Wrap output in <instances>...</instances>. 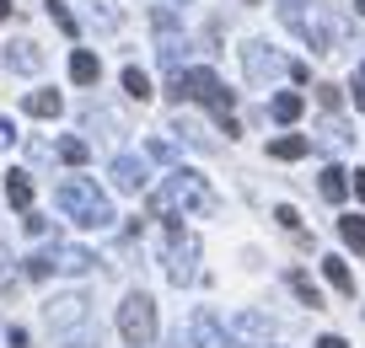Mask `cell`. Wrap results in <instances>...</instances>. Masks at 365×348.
<instances>
[{"instance_id":"cell-1","label":"cell","mask_w":365,"mask_h":348,"mask_svg":"<svg viewBox=\"0 0 365 348\" xmlns=\"http://www.w3.org/2000/svg\"><path fill=\"white\" fill-rule=\"evenodd\" d=\"M178 209L182 214H215V193H210V182L199 177V172L178 167L167 182H161V193L150 199V214L167 225H178Z\"/></svg>"},{"instance_id":"cell-2","label":"cell","mask_w":365,"mask_h":348,"mask_svg":"<svg viewBox=\"0 0 365 348\" xmlns=\"http://www.w3.org/2000/svg\"><path fill=\"white\" fill-rule=\"evenodd\" d=\"M54 204L65 209V220L86 225V231H108V225L118 220L113 204H108V193H97V182H91V177H65L54 188Z\"/></svg>"},{"instance_id":"cell-3","label":"cell","mask_w":365,"mask_h":348,"mask_svg":"<svg viewBox=\"0 0 365 348\" xmlns=\"http://www.w3.org/2000/svg\"><path fill=\"white\" fill-rule=\"evenodd\" d=\"M172 97L178 102H205L220 124L231 118V91L220 86L215 70H178V75H172Z\"/></svg>"},{"instance_id":"cell-4","label":"cell","mask_w":365,"mask_h":348,"mask_svg":"<svg viewBox=\"0 0 365 348\" xmlns=\"http://www.w3.org/2000/svg\"><path fill=\"white\" fill-rule=\"evenodd\" d=\"M118 337H124L129 348H145L150 337H156V300L150 295H129L124 305H118Z\"/></svg>"},{"instance_id":"cell-5","label":"cell","mask_w":365,"mask_h":348,"mask_svg":"<svg viewBox=\"0 0 365 348\" xmlns=\"http://www.w3.org/2000/svg\"><path fill=\"white\" fill-rule=\"evenodd\" d=\"M194 263H199V236H188L182 225H172V247H167V273H172V284H188L194 279Z\"/></svg>"},{"instance_id":"cell-6","label":"cell","mask_w":365,"mask_h":348,"mask_svg":"<svg viewBox=\"0 0 365 348\" xmlns=\"http://www.w3.org/2000/svg\"><path fill=\"white\" fill-rule=\"evenodd\" d=\"M188 343L194 348H231L226 327H220V316L210 311V305H199V311L188 316Z\"/></svg>"},{"instance_id":"cell-7","label":"cell","mask_w":365,"mask_h":348,"mask_svg":"<svg viewBox=\"0 0 365 348\" xmlns=\"http://www.w3.org/2000/svg\"><path fill=\"white\" fill-rule=\"evenodd\" d=\"M43 316H48V327H59V332H76V327L86 322V300H81V295H54V300L43 305Z\"/></svg>"},{"instance_id":"cell-8","label":"cell","mask_w":365,"mask_h":348,"mask_svg":"<svg viewBox=\"0 0 365 348\" xmlns=\"http://www.w3.org/2000/svg\"><path fill=\"white\" fill-rule=\"evenodd\" d=\"M242 59H247V80H252V86H269V80L285 70V65H279V54H269L263 43H247V48H242Z\"/></svg>"},{"instance_id":"cell-9","label":"cell","mask_w":365,"mask_h":348,"mask_svg":"<svg viewBox=\"0 0 365 348\" xmlns=\"http://www.w3.org/2000/svg\"><path fill=\"white\" fill-rule=\"evenodd\" d=\"M145 182H150V167H145L140 156H118V161H113V188H118V193H140Z\"/></svg>"},{"instance_id":"cell-10","label":"cell","mask_w":365,"mask_h":348,"mask_svg":"<svg viewBox=\"0 0 365 348\" xmlns=\"http://www.w3.org/2000/svg\"><path fill=\"white\" fill-rule=\"evenodd\" d=\"M43 258H48V268H59V273H86L91 263H97L86 247H54V252H43Z\"/></svg>"},{"instance_id":"cell-11","label":"cell","mask_w":365,"mask_h":348,"mask_svg":"<svg viewBox=\"0 0 365 348\" xmlns=\"http://www.w3.org/2000/svg\"><path fill=\"white\" fill-rule=\"evenodd\" d=\"M6 65H11L16 75H38V70H43V54H38V43H27V38H22V43L6 48Z\"/></svg>"},{"instance_id":"cell-12","label":"cell","mask_w":365,"mask_h":348,"mask_svg":"<svg viewBox=\"0 0 365 348\" xmlns=\"http://www.w3.org/2000/svg\"><path fill=\"white\" fill-rule=\"evenodd\" d=\"M70 80H76V86H97V80H103V65H97L91 48H76V54H70Z\"/></svg>"},{"instance_id":"cell-13","label":"cell","mask_w":365,"mask_h":348,"mask_svg":"<svg viewBox=\"0 0 365 348\" xmlns=\"http://www.w3.org/2000/svg\"><path fill=\"white\" fill-rule=\"evenodd\" d=\"M231 327H237V337H247V343H269V332H274V322L263 311H242Z\"/></svg>"},{"instance_id":"cell-14","label":"cell","mask_w":365,"mask_h":348,"mask_svg":"<svg viewBox=\"0 0 365 348\" xmlns=\"http://www.w3.org/2000/svg\"><path fill=\"white\" fill-rule=\"evenodd\" d=\"M317 188H322V199H328V204H344V199H349V172H344V167H322Z\"/></svg>"},{"instance_id":"cell-15","label":"cell","mask_w":365,"mask_h":348,"mask_svg":"<svg viewBox=\"0 0 365 348\" xmlns=\"http://www.w3.org/2000/svg\"><path fill=\"white\" fill-rule=\"evenodd\" d=\"M307 150H312L307 135H279V139H269V156H274V161H301Z\"/></svg>"},{"instance_id":"cell-16","label":"cell","mask_w":365,"mask_h":348,"mask_svg":"<svg viewBox=\"0 0 365 348\" xmlns=\"http://www.w3.org/2000/svg\"><path fill=\"white\" fill-rule=\"evenodd\" d=\"M269 112H274V118H279V124H296L301 112H307V97H296V91H279Z\"/></svg>"},{"instance_id":"cell-17","label":"cell","mask_w":365,"mask_h":348,"mask_svg":"<svg viewBox=\"0 0 365 348\" xmlns=\"http://www.w3.org/2000/svg\"><path fill=\"white\" fill-rule=\"evenodd\" d=\"M6 204L33 209V182H27V172H11V177H6Z\"/></svg>"},{"instance_id":"cell-18","label":"cell","mask_w":365,"mask_h":348,"mask_svg":"<svg viewBox=\"0 0 365 348\" xmlns=\"http://www.w3.org/2000/svg\"><path fill=\"white\" fill-rule=\"evenodd\" d=\"M322 273H328V284L339 295H354V273L344 268V258H322Z\"/></svg>"},{"instance_id":"cell-19","label":"cell","mask_w":365,"mask_h":348,"mask_svg":"<svg viewBox=\"0 0 365 348\" xmlns=\"http://www.w3.org/2000/svg\"><path fill=\"white\" fill-rule=\"evenodd\" d=\"M22 107L33 112V118H59V91H33Z\"/></svg>"},{"instance_id":"cell-20","label":"cell","mask_w":365,"mask_h":348,"mask_svg":"<svg viewBox=\"0 0 365 348\" xmlns=\"http://www.w3.org/2000/svg\"><path fill=\"white\" fill-rule=\"evenodd\" d=\"M339 236H344V247H354L365 258V214H349V220H339Z\"/></svg>"},{"instance_id":"cell-21","label":"cell","mask_w":365,"mask_h":348,"mask_svg":"<svg viewBox=\"0 0 365 348\" xmlns=\"http://www.w3.org/2000/svg\"><path fill=\"white\" fill-rule=\"evenodd\" d=\"M124 91H129L135 102H150V75H145V70H135V65H129V70H124Z\"/></svg>"},{"instance_id":"cell-22","label":"cell","mask_w":365,"mask_h":348,"mask_svg":"<svg viewBox=\"0 0 365 348\" xmlns=\"http://www.w3.org/2000/svg\"><path fill=\"white\" fill-rule=\"evenodd\" d=\"M317 145H322V150H344V145H349V129H344V124H339V118H333V124H322V135H317Z\"/></svg>"},{"instance_id":"cell-23","label":"cell","mask_w":365,"mask_h":348,"mask_svg":"<svg viewBox=\"0 0 365 348\" xmlns=\"http://www.w3.org/2000/svg\"><path fill=\"white\" fill-rule=\"evenodd\" d=\"M86 156H91L86 139H59V161H70V167H86Z\"/></svg>"},{"instance_id":"cell-24","label":"cell","mask_w":365,"mask_h":348,"mask_svg":"<svg viewBox=\"0 0 365 348\" xmlns=\"http://www.w3.org/2000/svg\"><path fill=\"white\" fill-rule=\"evenodd\" d=\"M48 16H54V27H59L65 38H76V16H70V6H65V0H48Z\"/></svg>"},{"instance_id":"cell-25","label":"cell","mask_w":365,"mask_h":348,"mask_svg":"<svg viewBox=\"0 0 365 348\" xmlns=\"http://www.w3.org/2000/svg\"><path fill=\"white\" fill-rule=\"evenodd\" d=\"M290 290H296V295H301V300H307V305H312V311H317V305H322V295H317V284H312V279H307V273H290Z\"/></svg>"},{"instance_id":"cell-26","label":"cell","mask_w":365,"mask_h":348,"mask_svg":"<svg viewBox=\"0 0 365 348\" xmlns=\"http://www.w3.org/2000/svg\"><path fill=\"white\" fill-rule=\"evenodd\" d=\"M317 102H322V107H328V112H339L344 91H339V86H328V80H322V86H317Z\"/></svg>"},{"instance_id":"cell-27","label":"cell","mask_w":365,"mask_h":348,"mask_svg":"<svg viewBox=\"0 0 365 348\" xmlns=\"http://www.w3.org/2000/svg\"><path fill=\"white\" fill-rule=\"evenodd\" d=\"M274 220L285 225V231H296V225H301V214H296V209H290V204H279V209H274Z\"/></svg>"},{"instance_id":"cell-28","label":"cell","mask_w":365,"mask_h":348,"mask_svg":"<svg viewBox=\"0 0 365 348\" xmlns=\"http://www.w3.org/2000/svg\"><path fill=\"white\" fill-rule=\"evenodd\" d=\"M11 139H16V129H11V118H0V150L11 145Z\"/></svg>"},{"instance_id":"cell-29","label":"cell","mask_w":365,"mask_h":348,"mask_svg":"<svg viewBox=\"0 0 365 348\" xmlns=\"http://www.w3.org/2000/svg\"><path fill=\"white\" fill-rule=\"evenodd\" d=\"M349 188H354V199L365 204V172H354V177H349Z\"/></svg>"},{"instance_id":"cell-30","label":"cell","mask_w":365,"mask_h":348,"mask_svg":"<svg viewBox=\"0 0 365 348\" xmlns=\"http://www.w3.org/2000/svg\"><path fill=\"white\" fill-rule=\"evenodd\" d=\"M317 348H349V343H344V337H333V332H328V337H317Z\"/></svg>"},{"instance_id":"cell-31","label":"cell","mask_w":365,"mask_h":348,"mask_svg":"<svg viewBox=\"0 0 365 348\" xmlns=\"http://www.w3.org/2000/svg\"><path fill=\"white\" fill-rule=\"evenodd\" d=\"M11 348H27V332H22V327H11Z\"/></svg>"},{"instance_id":"cell-32","label":"cell","mask_w":365,"mask_h":348,"mask_svg":"<svg viewBox=\"0 0 365 348\" xmlns=\"http://www.w3.org/2000/svg\"><path fill=\"white\" fill-rule=\"evenodd\" d=\"M354 107H360V112H365V86H354Z\"/></svg>"},{"instance_id":"cell-33","label":"cell","mask_w":365,"mask_h":348,"mask_svg":"<svg viewBox=\"0 0 365 348\" xmlns=\"http://www.w3.org/2000/svg\"><path fill=\"white\" fill-rule=\"evenodd\" d=\"M65 348H97V343H86V337H70V343Z\"/></svg>"},{"instance_id":"cell-34","label":"cell","mask_w":365,"mask_h":348,"mask_svg":"<svg viewBox=\"0 0 365 348\" xmlns=\"http://www.w3.org/2000/svg\"><path fill=\"white\" fill-rule=\"evenodd\" d=\"M6 16H11V0H0V22H6Z\"/></svg>"},{"instance_id":"cell-35","label":"cell","mask_w":365,"mask_h":348,"mask_svg":"<svg viewBox=\"0 0 365 348\" xmlns=\"http://www.w3.org/2000/svg\"><path fill=\"white\" fill-rule=\"evenodd\" d=\"M354 11H360V16H365V0H354Z\"/></svg>"},{"instance_id":"cell-36","label":"cell","mask_w":365,"mask_h":348,"mask_svg":"<svg viewBox=\"0 0 365 348\" xmlns=\"http://www.w3.org/2000/svg\"><path fill=\"white\" fill-rule=\"evenodd\" d=\"M360 86H365V65H360Z\"/></svg>"},{"instance_id":"cell-37","label":"cell","mask_w":365,"mask_h":348,"mask_svg":"<svg viewBox=\"0 0 365 348\" xmlns=\"http://www.w3.org/2000/svg\"><path fill=\"white\" fill-rule=\"evenodd\" d=\"M247 6H258V0H247Z\"/></svg>"}]
</instances>
